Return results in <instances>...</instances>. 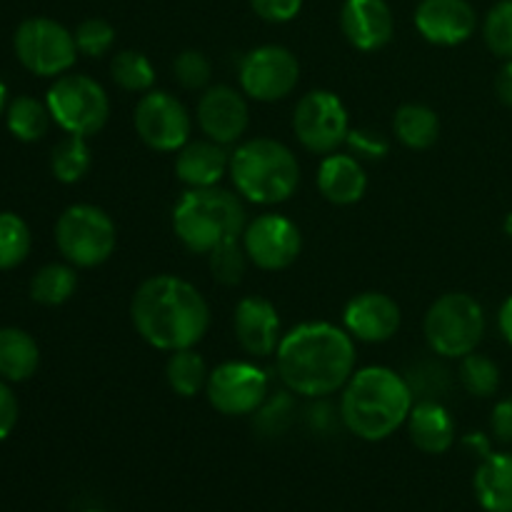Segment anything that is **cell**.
Returning a JSON list of instances; mask_svg holds the SVG:
<instances>
[{"mask_svg":"<svg viewBox=\"0 0 512 512\" xmlns=\"http://www.w3.org/2000/svg\"><path fill=\"white\" fill-rule=\"evenodd\" d=\"M135 330L158 350H185L198 345L210 328V308L198 288L178 275L143 280L130 303Z\"/></svg>","mask_w":512,"mask_h":512,"instance_id":"1","label":"cell"},{"mask_svg":"<svg viewBox=\"0 0 512 512\" xmlns=\"http://www.w3.org/2000/svg\"><path fill=\"white\" fill-rule=\"evenodd\" d=\"M278 373L305 398H325L345 388L355 373L353 335L330 323L298 325L280 340Z\"/></svg>","mask_w":512,"mask_h":512,"instance_id":"2","label":"cell"},{"mask_svg":"<svg viewBox=\"0 0 512 512\" xmlns=\"http://www.w3.org/2000/svg\"><path fill=\"white\" fill-rule=\"evenodd\" d=\"M413 398V390L403 375L383 365H370L353 373L345 383L340 415L345 428L360 440L380 443L408 423Z\"/></svg>","mask_w":512,"mask_h":512,"instance_id":"3","label":"cell"},{"mask_svg":"<svg viewBox=\"0 0 512 512\" xmlns=\"http://www.w3.org/2000/svg\"><path fill=\"white\" fill-rule=\"evenodd\" d=\"M230 178L245 200L278 205L295 195L300 183L298 158L273 138H253L230 153Z\"/></svg>","mask_w":512,"mask_h":512,"instance_id":"4","label":"cell"},{"mask_svg":"<svg viewBox=\"0 0 512 512\" xmlns=\"http://www.w3.org/2000/svg\"><path fill=\"white\" fill-rule=\"evenodd\" d=\"M173 230L190 253L208 255L245 230V208L230 190L190 188L173 208Z\"/></svg>","mask_w":512,"mask_h":512,"instance_id":"5","label":"cell"},{"mask_svg":"<svg viewBox=\"0 0 512 512\" xmlns=\"http://www.w3.org/2000/svg\"><path fill=\"white\" fill-rule=\"evenodd\" d=\"M425 340L440 358H465L475 353L485 335L483 305L468 293H448L425 313Z\"/></svg>","mask_w":512,"mask_h":512,"instance_id":"6","label":"cell"},{"mask_svg":"<svg viewBox=\"0 0 512 512\" xmlns=\"http://www.w3.org/2000/svg\"><path fill=\"white\" fill-rule=\"evenodd\" d=\"M55 243L70 265L98 268L113 255L118 230L103 208L78 203L65 208L55 223Z\"/></svg>","mask_w":512,"mask_h":512,"instance_id":"7","label":"cell"},{"mask_svg":"<svg viewBox=\"0 0 512 512\" xmlns=\"http://www.w3.org/2000/svg\"><path fill=\"white\" fill-rule=\"evenodd\" d=\"M50 115L68 135L100 133L110 118V100L103 85L88 75H60L48 90Z\"/></svg>","mask_w":512,"mask_h":512,"instance_id":"8","label":"cell"},{"mask_svg":"<svg viewBox=\"0 0 512 512\" xmlns=\"http://www.w3.org/2000/svg\"><path fill=\"white\" fill-rule=\"evenodd\" d=\"M20 65L40 78H60L78 60L75 35L53 18H28L13 38Z\"/></svg>","mask_w":512,"mask_h":512,"instance_id":"9","label":"cell"},{"mask_svg":"<svg viewBox=\"0 0 512 512\" xmlns=\"http://www.w3.org/2000/svg\"><path fill=\"white\" fill-rule=\"evenodd\" d=\"M295 138L315 155H330L348 140L350 120L343 100L330 90H310L293 113Z\"/></svg>","mask_w":512,"mask_h":512,"instance_id":"10","label":"cell"},{"mask_svg":"<svg viewBox=\"0 0 512 512\" xmlns=\"http://www.w3.org/2000/svg\"><path fill=\"white\" fill-rule=\"evenodd\" d=\"M300 63L283 45H260L240 63V88L260 103L283 100L298 88Z\"/></svg>","mask_w":512,"mask_h":512,"instance_id":"11","label":"cell"},{"mask_svg":"<svg viewBox=\"0 0 512 512\" xmlns=\"http://www.w3.org/2000/svg\"><path fill=\"white\" fill-rule=\"evenodd\" d=\"M133 123L140 140L158 153H178L193 130L185 105L165 90H150L140 98Z\"/></svg>","mask_w":512,"mask_h":512,"instance_id":"12","label":"cell"},{"mask_svg":"<svg viewBox=\"0 0 512 512\" xmlns=\"http://www.w3.org/2000/svg\"><path fill=\"white\" fill-rule=\"evenodd\" d=\"M205 393L218 413L230 415V418L250 415L263 408L265 395H268V378L258 365L223 363L210 370Z\"/></svg>","mask_w":512,"mask_h":512,"instance_id":"13","label":"cell"},{"mask_svg":"<svg viewBox=\"0 0 512 512\" xmlns=\"http://www.w3.org/2000/svg\"><path fill=\"white\" fill-rule=\"evenodd\" d=\"M243 248L250 263L258 265L260 270L278 273L298 260L300 250H303V235H300L298 225L285 215L265 213L245 225Z\"/></svg>","mask_w":512,"mask_h":512,"instance_id":"14","label":"cell"},{"mask_svg":"<svg viewBox=\"0 0 512 512\" xmlns=\"http://www.w3.org/2000/svg\"><path fill=\"white\" fill-rule=\"evenodd\" d=\"M415 28L433 45H460L478 28V15L468 0H420Z\"/></svg>","mask_w":512,"mask_h":512,"instance_id":"15","label":"cell"},{"mask_svg":"<svg viewBox=\"0 0 512 512\" xmlns=\"http://www.w3.org/2000/svg\"><path fill=\"white\" fill-rule=\"evenodd\" d=\"M248 103L230 85H215L203 93L198 103L200 130L220 145H230L248 130Z\"/></svg>","mask_w":512,"mask_h":512,"instance_id":"16","label":"cell"},{"mask_svg":"<svg viewBox=\"0 0 512 512\" xmlns=\"http://www.w3.org/2000/svg\"><path fill=\"white\" fill-rule=\"evenodd\" d=\"M340 28L353 48L373 53L393 40V10L385 0H345L340 10Z\"/></svg>","mask_w":512,"mask_h":512,"instance_id":"17","label":"cell"},{"mask_svg":"<svg viewBox=\"0 0 512 512\" xmlns=\"http://www.w3.org/2000/svg\"><path fill=\"white\" fill-rule=\"evenodd\" d=\"M400 308L385 293H360L345 305L343 325L353 338L363 343H385L400 328Z\"/></svg>","mask_w":512,"mask_h":512,"instance_id":"18","label":"cell"},{"mask_svg":"<svg viewBox=\"0 0 512 512\" xmlns=\"http://www.w3.org/2000/svg\"><path fill=\"white\" fill-rule=\"evenodd\" d=\"M235 338L240 348L253 358H268L278 353V345L283 340L280 335L278 310L270 300L260 295H248L235 308Z\"/></svg>","mask_w":512,"mask_h":512,"instance_id":"19","label":"cell"},{"mask_svg":"<svg viewBox=\"0 0 512 512\" xmlns=\"http://www.w3.org/2000/svg\"><path fill=\"white\" fill-rule=\"evenodd\" d=\"M230 170V155L215 140H193L178 150L175 175L188 188H213Z\"/></svg>","mask_w":512,"mask_h":512,"instance_id":"20","label":"cell"},{"mask_svg":"<svg viewBox=\"0 0 512 512\" xmlns=\"http://www.w3.org/2000/svg\"><path fill=\"white\" fill-rule=\"evenodd\" d=\"M410 440L428 455H443L455 443V423L440 400H420L408 415Z\"/></svg>","mask_w":512,"mask_h":512,"instance_id":"21","label":"cell"},{"mask_svg":"<svg viewBox=\"0 0 512 512\" xmlns=\"http://www.w3.org/2000/svg\"><path fill=\"white\" fill-rule=\"evenodd\" d=\"M318 188L333 205H353L368 190V175L353 155H325L318 168Z\"/></svg>","mask_w":512,"mask_h":512,"instance_id":"22","label":"cell"},{"mask_svg":"<svg viewBox=\"0 0 512 512\" xmlns=\"http://www.w3.org/2000/svg\"><path fill=\"white\" fill-rule=\"evenodd\" d=\"M473 488L485 512H512V453H490L480 460Z\"/></svg>","mask_w":512,"mask_h":512,"instance_id":"23","label":"cell"},{"mask_svg":"<svg viewBox=\"0 0 512 512\" xmlns=\"http://www.w3.org/2000/svg\"><path fill=\"white\" fill-rule=\"evenodd\" d=\"M40 365V348L20 328H0V378L8 383H23L33 378Z\"/></svg>","mask_w":512,"mask_h":512,"instance_id":"24","label":"cell"},{"mask_svg":"<svg viewBox=\"0 0 512 512\" xmlns=\"http://www.w3.org/2000/svg\"><path fill=\"white\" fill-rule=\"evenodd\" d=\"M393 130L400 143L410 150H428L440 138V120L433 108L420 103L400 105L395 113Z\"/></svg>","mask_w":512,"mask_h":512,"instance_id":"25","label":"cell"},{"mask_svg":"<svg viewBox=\"0 0 512 512\" xmlns=\"http://www.w3.org/2000/svg\"><path fill=\"white\" fill-rule=\"evenodd\" d=\"M5 118H8V130L15 138L23 143H38L48 133L53 115H50L48 103H40L38 98H30V95H18L10 100Z\"/></svg>","mask_w":512,"mask_h":512,"instance_id":"26","label":"cell"},{"mask_svg":"<svg viewBox=\"0 0 512 512\" xmlns=\"http://www.w3.org/2000/svg\"><path fill=\"white\" fill-rule=\"evenodd\" d=\"M208 375L205 360L193 348L175 350L165 365V378H168L170 390L180 398H195L208 385Z\"/></svg>","mask_w":512,"mask_h":512,"instance_id":"27","label":"cell"},{"mask_svg":"<svg viewBox=\"0 0 512 512\" xmlns=\"http://www.w3.org/2000/svg\"><path fill=\"white\" fill-rule=\"evenodd\" d=\"M78 288V275L70 265L50 263L43 265L30 280V298L40 305H63L73 298Z\"/></svg>","mask_w":512,"mask_h":512,"instance_id":"28","label":"cell"},{"mask_svg":"<svg viewBox=\"0 0 512 512\" xmlns=\"http://www.w3.org/2000/svg\"><path fill=\"white\" fill-rule=\"evenodd\" d=\"M90 165H93V155H90L88 143L80 135H68L60 140L50 155V170L55 178L65 185H73L88 175Z\"/></svg>","mask_w":512,"mask_h":512,"instance_id":"29","label":"cell"},{"mask_svg":"<svg viewBox=\"0 0 512 512\" xmlns=\"http://www.w3.org/2000/svg\"><path fill=\"white\" fill-rule=\"evenodd\" d=\"M110 75L128 93H150L155 83L153 63L138 50H120L110 63Z\"/></svg>","mask_w":512,"mask_h":512,"instance_id":"30","label":"cell"},{"mask_svg":"<svg viewBox=\"0 0 512 512\" xmlns=\"http://www.w3.org/2000/svg\"><path fill=\"white\" fill-rule=\"evenodd\" d=\"M30 245V228L20 215L0 213V270H13L28 258Z\"/></svg>","mask_w":512,"mask_h":512,"instance_id":"31","label":"cell"},{"mask_svg":"<svg viewBox=\"0 0 512 512\" xmlns=\"http://www.w3.org/2000/svg\"><path fill=\"white\" fill-rule=\"evenodd\" d=\"M460 383L475 398H490L500 388V368L485 355L470 353L460 363Z\"/></svg>","mask_w":512,"mask_h":512,"instance_id":"32","label":"cell"},{"mask_svg":"<svg viewBox=\"0 0 512 512\" xmlns=\"http://www.w3.org/2000/svg\"><path fill=\"white\" fill-rule=\"evenodd\" d=\"M208 263L210 273L220 285H238L243 280L245 268H248V253H245V248H240L238 238L225 240L218 248L210 250Z\"/></svg>","mask_w":512,"mask_h":512,"instance_id":"33","label":"cell"},{"mask_svg":"<svg viewBox=\"0 0 512 512\" xmlns=\"http://www.w3.org/2000/svg\"><path fill=\"white\" fill-rule=\"evenodd\" d=\"M483 35L488 48L500 58L512 60V0H500L485 18Z\"/></svg>","mask_w":512,"mask_h":512,"instance_id":"34","label":"cell"},{"mask_svg":"<svg viewBox=\"0 0 512 512\" xmlns=\"http://www.w3.org/2000/svg\"><path fill=\"white\" fill-rule=\"evenodd\" d=\"M75 45L78 53L88 55V58H100L108 53L115 43V28L103 18H88L75 28Z\"/></svg>","mask_w":512,"mask_h":512,"instance_id":"35","label":"cell"},{"mask_svg":"<svg viewBox=\"0 0 512 512\" xmlns=\"http://www.w3.org/2000/svg\"><path fill=\"white\" fill-rule=\"evenodd\" d=\"M173 73L178 78V83L188 90H200L210 83V75H213V65L205 58L200 50H183V53L175 58Z\"/></svg>","mask_w":512,"mask_h":512,"instance_id":"36","label":"cell"},{"mask_svg":"<svg viewBox=\"0 0 512 512\" xmlns=\"http://www.w3.org/2000/svg\"><path fill=\"white\" fill-rule=\"evenodd\" d=\"M405 380H408L413 395L415 393L420 395V400H438L440 393L448 390V383H445V380H448L445 378V370L433 363H420L418 368L410 370V375Z\"/></svg>","mask_w":512,"mask_h":512,"instance_id":"37","label":"cell"},{"mask_svg":"<svg viewBox=\"0 0 512 512\" xmlns=\"http://www.w3.org/2000/svg\"><path fill=\"white\" fill-rule=\"evenodd\" d=\"M255 13L268 23H288L303 8V0H250Z\"/></svg>","mask_w":512,"mask_h":512,"instance_id":"38","label":"cell"},{"mask_svg":"<svg viewBox=\"0 0 512 512\" xmlns=\"http://www.w3.org/2000/svg\"><path fill=\"white\" fill-rule=\"evenodd\" d=\"M345 143H348L350 150H353V153H358L360 158H370V160L385 158L390 150L388 140H383L380 135L370 133V130H350Z\"/></svg>","mask_w":512,"mask_h":512,"instance_id":"39","label":"cell"},{"mask_svg":"<svg viewBox=\"0 0 512 512\" xmlns=\"http://www.w3.org/2000/svg\"><path fill=\"white\" fill-rule=\"evenodd\" d=\"M15 423H18V400H15L8 383L0 380V443L13 433Z\"/></svg>","mask_w":512,"mask_h":512,"instance_id":"40","label":"cell"},{"mask_svg":"<svg viewBox=\"0 0 512 512\" xmlns=\"http://www.w3.org/2000/svg\"><path fill=\"white\" fill-rule=\"evenodd\" d=\"M490 428H493V435L500 443H512V395L495 405Z\"/></svg>","mask_w":512,"mask_h":512,"instance_id":"41","label":"cell"},{"mask_svg":"<svg viewBox=\"0 0 512 512\" xmlns=\"http://www.w3.org/2000/svg\"><path fill=\"white\" fill-rule=\"evenodd\" d=\"M495 90H498L500 103H505L512 108V60L503 65V70L498 73V80H495Z\"/></svg>","mask_w":512,"mask_h":512,"instance_id":"42","label":"cell"},{"mask_svg":"<svg viewBox=\"0 0 512 512\" xmlns=\"http://www.w3.org/2000/svg\"><path fill=\"white\" fill-rule=\"evenodd\" d=\"M498 325H500V333H503V338L512 345V298H508L503 305H500Z\"/></svg>","mask_w":512,"mask_h":512,"instance_id":"43","label":"cell"},{"mask_svg":"<svg viewBox=\"0 0 512 512\" xmlns=\"http://www.w3.org/2000/svg\"><path fill=\"white\" fill-rule=\"evenodd\" d=\"M463 445L468 450H473L475 455H480V460H485L490 455V443H488V438H485V435H480V433H473V435H468V438L463 440Z\"/></svg>","mask_w":512,"mask_h":512,"instance_id":"44","label":"cell"},{"mask_svg":"<svg viewBox=\"0 0 512 512\" xmlns=\"http://www.w3.org/2000/svg\"><path fill=\"white\" fill-rule=\"evenodd\" d=\"M5 103H8V88H5V83L0 80V113L5 110Z\"/></svg>","mask_w":512,"mask_h":512,"instance_id":"45","label":"cell"},{"mask_svg":"<svg viewBox=\"0 0 512 512\" xmlns=\"http://www.w3.org/2000/svg\"><path fill=\"white\" fill-rule=\"evenodd\" d=\"M505 233H508V238H512V213L505 218Z\"/></svg>","mask_w":512,"mask_h":512,"instance_id":"46","label":"cell"},{"mask_svg":"<svg viewBox=\"0 0 512 512\" xmlns=\"http://www.w3.org/2000/svg\"><path fill=\"white\" fill-rule=\"evenodd\" d=\"M83 512H108V510H100V508H90V510H83Z\"/></svg>","mask_w":512,"mask_h":512,"instance_id":"47","label":"cell"}]
</instances>
